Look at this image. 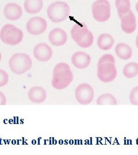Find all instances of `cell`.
<instances>
[{"mask_svg":"<svg viewBox=\"0 0 138 155\" xmlns=\"http://www.w3.org/2000/svg\"><path fill=\"white\" fill-rule=\"evenodd\" d=\"M70 7L66 2L56 1L52 3L47 9V15L50 20L59 23L65 20L69 16Z\"/></svg>","mask_w":138,"mask_h":155,"instance_id":"obj_6","label":"cell"},{"mask_svg":"<svg viewBox=\"0 0 138 155\" xmlns=\"http://www.w3.org/2000/svg\"><path fill=\"white\" fill-rule=\"evenodd\" d=\"M123 74L127 78H133L138 75V64L135 62H131L124 67Z\"/></svg>","mask_w":138,"mask_h":155,"instance_id":"obj_20","label":"cell"},{"mask_svg":"<svg viewBox=\"0 0 138 155\" xmlns=\"http://www.w3.org/2000/svg\"><path fill=\"white\" fill-rule=\"evenodd\" d=\"M1 54L0 53V61H1Z\"/></svg>","mask_w":138,"mask_h":155,"instance_id":"obj_27","label":"cell"},{"mask_svg":"<svg viewBox=\"0 0 138 155\" xmlns=\"http://www.w3.org/2000/svg\"><path fill=\"white\" fill-rule=\"evenodd\" d=\"M136 11H137L138 13V2H137L136 5Z\"/></svg>","mask_w":138,"mask_h":155,"instance_id":"obj_26","label":"cell"},{"mask_svg":"<svg viewBox=\"0 0 138 155\" xmlns=\"http://www.w3.org/2000/svg\"><path fill=\"white\" fill-rule=\"evenodd\" d=\"M115 40L108 33L100 35L97 40V45L99 49L107 51L110 50L114 45Z\"/></svg>","mask_w":138,"mask_h":155,"instance_id":"obj_17","label":"cell"},{"mask_svg":"<svg viewBox=\"0 0 138 155\" xmlns=\"http://www.w3.org/2000/svg\"><path fill=\"white\" fill-rule=\"evenodd\" d=\"M43 6L42 0H25L24 7L29 14H36L40 11Z\"/></svg>","mask_w":138,"mask_h":155,"instance_id":"obj_18","label":"cell"},{"mask_svg":"<svg viewBox=\"0 0 138 155\" xmlns=\"http://www.w3.org/2000/svg\"><path fill=\"white\" fill-rule=\"evenodd\" d=\"M96 104L97 105H117V102L112 94L106 93L99 97Z\"/></svg>","mask_w":138,"mask_h":155,"instance_id":"obj_21","label":"cell"},{"mask_svg":"<svg viewBox=\"0 0 138 155\" xmlns=\"http://www.w3.org/2000/svg\"><path fill=\"white\" fill-rule=\"evenodd\" d=\"M94 90L88 83H81L75 91V97L78 103L83 105L90 104L94 98Z\"/></svg>","mask_w":138,"mask_h":155,"instance_id":"obj_8","label":"cell"},{"mask_svg":"<svg viewBox=\"0 0 138 155\" xmlns=\"http://www.w3.org/2000/svg\"><path fill=\"white\" fill-rule=\"evenodd\" d=\"M9 66L12 71L16 75H22L29 71L32 66L30 56L24 53H16L12 55Z\"/></svg>","mask_w":138,"mask_h":155,"instance_id":"obj_4","label":"cell"},{"mask_svg":"<svg viewBox=\"0 0 138 155\" xmlns=\"http://www.w3.org/2000/svg\"><path fill=\"white\" fill-rule=\"evenodd\" d=\"M117 76L115 60L113 55L106 54L102 56L97 64V77L104 83L112 82Z\"/></svg>","mask_w":138,"mask_h":155,"instance_id":"obj_1","label":"cell"},{"mask_svg":"<svg viewBox=\"0 0 138 155\" xmlns=\"http://www.w3.org/2000/svg\"><path fill=\"white\" fill-rule=\"evenodd\" d=\"M6 104V99L5 95L3 93L0 91V105H5Z\"/></svg>","mask_w":138,"mask_h":155,"instance_id":"obj_24","label":"cell"},{"mask_svg":"<svg viewBox=\"0 0 138 155\" xmlns=\"http://www.w3.org/2000/svg\"><path fill=\"white\" fill-rule=\"evenodd\" d=\"M47 27L46 21L40 17H34L30 18L26 25L28 32L32 35H39L44 33Z\"/></svg>","mask_w":138,"mask_h":155,"instance_id":"obj_9","label":"cell"},{"mask_svg":"<svg viewBox=\"0 0 138 155\" xmlns=\"http://www.w3.org/2000/svg\"><path fill=\"white\" fill-rule=\"evenodd\" d=\"M28 97L33 103L40 104L47 98V93L43 87L35 86L31 87L28 92Z\"/></svg>","mask_w":138,"mask_h":155,"instance_id":"obj_15","label":"cell"},{"mask_svg":"<svg viewBox=\"0 0 138 155\" xmlns=\"http://www.w3.org/2000/svg\"><path fill=\"white\" fill-rule=\"evenodd\" d=\"M4 13L6 18L8 20L15 21L22 17V11L20 6L17 4L9 3L5 6Z\"/></svg>","mask_w":138,"mask_h":155,"instance_id":"obj_14","label":"cell"},{"mask_svg":"<svg viewBox=\"0 0 138 155\" xmlns=\"http://www.w3.org/2000/svg\"><path fill=\"white\" fill-rule=\"evenodd\" d=\"M23 37L24 34L22 31L12 24H5L0 31V39L6 45H19L22 41Z\"/></svg>","mask_w":138,"mask_h":155,"instance_id":"obj_5","label":"cell"},{"mask_svg":"<svg viewBox=\"0 0 138 155\" xmlns=\"http://www.w3.org/2000/svg\"><path fill=\"white\" fill-rule=\"evenodd\" d=\"M130 101L133 105H138V86L132 89L130 94Z\"/></svg>","mask_w":138,"mask_h":155,"instance_id":"obj_22","label":"cell"},{"mask_svg":"<svg viewBox=\"0 0 138 155\" xmlns=\"http://www.w3.org/2000/svg\"><path fill=\"white\" fill-rule=\"evenodd\" d=\"M115 53L116 55L122 60H128L133 56V50L127 44L120 43L116 45Z\"/></svg>","mask_w":138,"mask_h":155,"instance_id":"obj_16","label":"cell"},{"mask_svg":"<svg viewBox=\"0 0 138 155\" xmlns=\"http://www.w3.org/2000/svg\"><path fill=\"white\" fill-rule=\"evenodd\" d=\"M94 19L99 22H105L110 17V5L108 0H97L92 5Z\"/></svg>","mask_w":138,"mask_h":155,"instance_id":"obj_7","label":"cell"},{"mask_svg":"<svg viewBox=\"0 0 138 155\" xmlns=\"http://www.w3.org/2000/svg\"><path fill=\"white\" fill-rule=\"evenodd\" d=\"M33 55L39 61H50L52 56V51L50 46L45 43L36 45L33 49Z\"/></svg>","mask_w":138,"mask_h":155,"instance_id":"obj_10","label":"cell"},{"mask_svg":"<svg viewBox=\"0 0 138 155\" xmlns=\"http://www.w3.org/2000/svg\"><path fill=\"white\" fill-rule=\"evenodd\" d=\"M9 75L7 72L0 69V87L5 86L8 83Z\"/></svg>","mask_w":138,"mask_h":155,"instance_id":"obj_23","label":"cell"},{"mask_svg":"<svg viewBox=\"0 0 138 155\" xmlns=\"http://www.w3.org/2000/svg\"><path fill=\"white\" fill-rule=\"evenodd\" d=\"M136 45L137 48L138 49V35H137V37H136Z\"/></svg>","mask_w":138,"mask_h":155,"instance_id":"obj_25","label":"cell"},{"mask_svg":"<svg viewBox=\"0 0 138 155\" xmlns=\"http://www.w3.org/2000/svg\"><path fill=\"white\" fill-rule=\"evenodd\" d=\"M73 81V75L70 67L66 63H59L53 70L51 84L54 89H66Z\"/></svg>","mask_w":138,"mask_h":155,"instance_id":"obj_2","label":"cell"},{"mask_svg":"<svg viewBox=\"0 0 138 155\" xmlns=\"http://www.w3.org/2000/svg\"><path fill=\"white\" fill-rule=\"evenodd\" d=\"M50 43L56 47L62 46L66 43L67 33L64 30L59 28H55L49 35Z\"/></svg>","mask_w":138,"mask_h":155,"instance_id":"obj_11","label":"cell"},{"mask_svg":"<svg viewBox=\"0 0 138 155\" xmlns=\"http://www.w3.org/2000/svg\"><path fill=\"white\" fill-rule=\"evenodd\" d=\"M91 61L90 56L83 52H77L72 56V64L78 69H85L89 66Z\"/></svg>","mask_w":138,"mask_h":155,"instance_id":"obj_13","label":"cell"},{"mask_svg":"<svg viewBox=\"0 0 138 155\" xmlns=\"http://www.w3.org/2000/svg\"><path fill=\"white\" fill-rule=\"evenodd\" d=\"M121 28L123 31L127 34H131L135 31L136 28V17L131 10L121 18Z\"/></svg>","mask_w":138,"mask_h":155,"instance_id":"obj_12","label":"cell"},{"mask_svg":"<svg viewBox=\"0 0 138 155\" xmlns=\"http://www.w3.org/2000/svg\"><path fill=\"white\" fill-rule=\"evenodd\" d=\"M115 4L118 16L120 19L131 10V3L130 0H116Z\"/></svg>","mask_w":138,"mask_h":155,"instance_id":"obj_19","label":"cell"},{"mask_svg":"<svg viewBox=\"0 0 138 155\" xmlns=\"http://www.w3.org/2000/svg\"><path fill=\"white\" fill-rule=\"evenodd\" d=\"M72 38L83 48H88L93 43V35L85 23H77L74 25L71 30Z\"/></svg>","mask_w":138,"mask_h":155,"instance_id":"obj_3","label":"cell"}]
</instances>
